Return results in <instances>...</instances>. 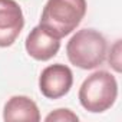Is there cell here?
Listing matches in <instances>:
<instances>
[{"label": "cell", "instance_id": "1", "mask_svg": "<svg viewBox=\"0 0 122 122\" xmlns=\"http://www.w3.org/2000/svg\"><path fill=\"white\" fill-rule=\"evenodd\" d=\"M106 39L95 29L78 30L66 45L69 62L85 71L101 66L106 59Z\"/></svg>", "mask_w": 122, "mask_h": 122}, {"label": "cell", "instance_id": "5", "mask_svg": "<svg viewBox=\"0 0 122 122\" xmlns=\"http://www.w3.org/2000/svg\"><path fill=\"white\" fill-rule=\"evenodd\" d=\"M26 52L36 60L45 62L57 55L60 49V37L43 25H37L26 37Z\"/></svg>", "mask_w": 122, "mask_h": 122}, {"label": "cell", "instance_id": "6", "mask_svg": "<svg viewBox=\"0 0 122 122\" xmlns=\"http://www.w3.org/2000/svg\"><path fill=\"white\" fill-rule=\"evenodd\" d=\"M25 26L23 12L15 0H0V47L12 46Z\"/></svg>", "mask_w": 122, "mask_h": 122}, {"label": "cell", "instance_id": "4", "mask_svg": "<svg viewBox=\"0 0 122 122\" xmlns=\"http://www.w3.org/2000/svg\"><path fill=\"white\" fill-rule=\"evenodd\" d=\"M73 85L72 71L62 63H55L45 68L39 76V89L43 96L49 99H59L65 96Z\"/></svg>", "mask_w": 122, "mask_h": 122}, {"label": "cell", "instance_id": "2", "mask_svg": "<svg viewBox=\"0 0 122 122\" xmlns=\"http://www.w3.org/2000/svg\"><path fill=\"white\" fill-rule=\"evenodd\" d=\"M86 15V0H47L40 25L52 30L57 37L71 35Z\"/></svg>", "mask_w": 122, "mask_h": 122}, {"label": "cell", "instance_id": "9", "mask_svg": "<svg viewBox=\"0 0 122 122\" xmlns=\"http://www.w3.org/2000/svg\"><path fill=\"white\" fill-rule=\"evenodd\" d=\"M109 66H112L116 72H121V40H116L111 49L109 55Z\"/></svg>", "mask_w": 122, "mask_h": 122}, {"label": "cell", "instance_id": "7", "mask_svg": "<svg viewBox=\"0 0 122 122\" xmlns=\"http://www.w3.org/2000/svg\"><path fill=\"white\" fill-rule=\"evenodd\" d=\"M3 119L6 122L15 121H27V122H39L40 112L37 105L27 96L17 95L12 96L3 109Z\"/></svg>", "mask_w": 122, "mask_h": 122}, {"label": "cell", "instance_id": "3", "mask_svg": "<svg viewBox=\"0 0 122 122\" xmlns=\"http://www.w3.org/2000/svg\"><path fill=\"white\" fill-rule=\"evenodd\" d=\"M118 82L115 76L106 71H98L89 75L79 89L81 105L92 113L108 111L115 103Z\"/></svg>", "mask_w": 122, "mask_h": 122}, {"label": "cell", "instance_id": "8", "mask_svg": "<svg viewBox=\"0 0 122 122\" xmlns=\"http://www.w3.org/2000/svg\"><path fill=\"white\" fill-rule=\"evenodd\" d=\"M79 119V116L76 115V113H73L71 109H56L55 112H52V113H49L46 118H45V121L46 122H56V121H59V122H68V121H72V122H75V121H78Z\"/></svg>", "mask_w": 122, "mask_h": 122}]
</instances>
